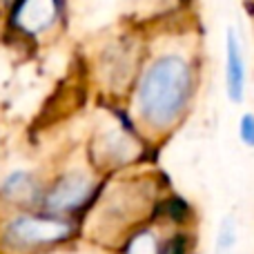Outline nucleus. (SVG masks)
Masks as SVG:
<instances>
[{"label":"nucleus","instance_id":"obj_1","mask_svg":"<svg viewBox=\"0 0 254 254\" xmlns=\"http://www.w3.org/2000/svg\"><path fill=\"white\" fill-rule=\"evenodd\" d=\"M190 67L179 56H163L147 69L138 87V107L152 125H167L181 114L190 96Z\"/></svg>","mask_w":254,"mask_h":254},{"label":"nucleus","instance_id":"obj_2","mask_svg":"<svg viewBox=\"0 0 254 254\" xmlns=\"http://www.w3.org/2000/svg\"><path fill=\"white\" fill-rule=\"evenodd\" d=\"M71 225L56 219H40V216H20L7 228V241L18 248L43 246L69 237Z\"/></svg>","mask_w":254,"mask_h":254},{"label":"nucleus","instance_id":"obj_3","mask_svg":"<svg viewBox=\"0 0 254 254\" xmlns=\"http://www.w3.org/2000/svg\"><path fill=\"white\" fill-rule=\"evenodd\" d=\"M92 194V183L89 179L80 174L65 176L63 181H58L56 188L47 194V207L54 212H69L80 207Z\"/></svg>","mask_w":254,"mask_h":254},{"label":"nucleus","instance_id":"obj_4","mask_svg":"<svg viewBox=\"0 0 254 254\" xmlns=\"http://www.w3.org/2000/svg\"><path fill=\"white\" fill-rule=\"evenodd\" d=\"M56 0H18L13 9V22L27 34H40L56 20Z\"/></svg>","mask_w":254,"mask_h":254},{"label":"nucleus","instance_id":"obj_5","mask_svg":"<svg viewBox=\"0 0 254 254\" xmlns=\"http://www.w3.org/2000/svg\"><path fill=\"white\" fill-rule=\"evenodd\" d=\"M243 89H246V65H243V54L234 31H228V94L234 103L243 101Z\"/></svg>","mask_w":254,"mask_h":254},{"label":"nucleus","instance_id":"obj_6","mask_svg":"<svg viewBox=\"0 0 254 254\" xmlns=\"http://www.w3.org/2000/svg\"><path fill=\"white\" fill-rule=\"evenodd\" d=\"M234 252H237V223H234L232 216H228L219 225L214 254H234Z\"/></svg>","mask_w":254,"mask_h":254},{"label":"nucleus","instance_id":"obj_7","mask_svg":"<svg viewBox=\"0 0 254 254\" xmlns=\"http://www.w3.org/2000/svg\"><path fill=\"white\" fill-rule=\"evenodd\" d=\"M31 190H34V183H31V179L25 172L13 174L11 179L4 183V194H7L9 198H13V201H25V198H29Z\"/></svg>","mask_w":254,"mask_h":254},{"label":"nucleus","instance_id":"obj_8","mask_svg":"<svg viewBox=\"0 0 254 254\" xmlns=\"http://www.w3.org/2000/svg\"><path fill=\"white\" fill-rule=\"evenodd\" d=\"M127 254H161V246L152 232H138L127 246Z\"/></svg>","mask_w":254,"mask_h":254},{"label":"nucleus","instance_id":"obj_9","mask_svg":"<svg viewBox=\"0 0 254 254\" xmlns=\"http://www.w3.org/2000/svg\"><path fill=\"white\" fill-rule=\"evenodd\" d=\"M239 134H241L243 143L246 145H252L254 147V116L252 114H246L241 119V125H239Z\"/></svg>","mask_w":254,"mask_h":254}]
</instances>
